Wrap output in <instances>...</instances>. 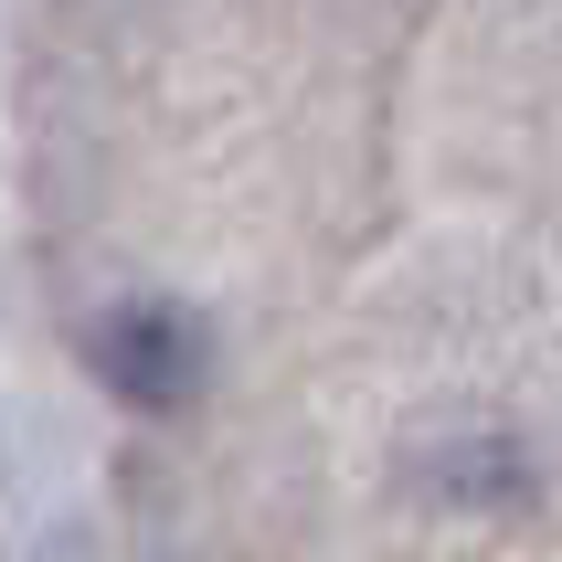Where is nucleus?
<instances>
[{
  "label": "nucleus",
  "mask_w": 562,
  "mask_h": 562,
  "mask_svg": "<svg viewBox=\"0 0 562 562\" xmlns=\"http://www.w3.org/2000/svg\"><path fill=\"white\" fill-rule=\"evenodd\" d=\"M425 488L457 509H520L541 477H531L520 436H446V446H425Z\"/></svg>",
  "instance_id": "nucleus-2"
},
{
  "label": "nucleus",
  "mask_w": 562,
  "mask_h": 562,
  "mask_svg": "<svg viewBox=\"0 0 562 562\" xmlns=\"http://www.w3.org/2000/svg\"><path fill=\"white\" fill-rule=\"evenodd\" d=\"M86 372L127 414H181L213 382V318L191 308V297H159V286L149 297H106L86 318Z\"/></svg>",
  "instance_id": "nucleus-1"
}]
</instances>
